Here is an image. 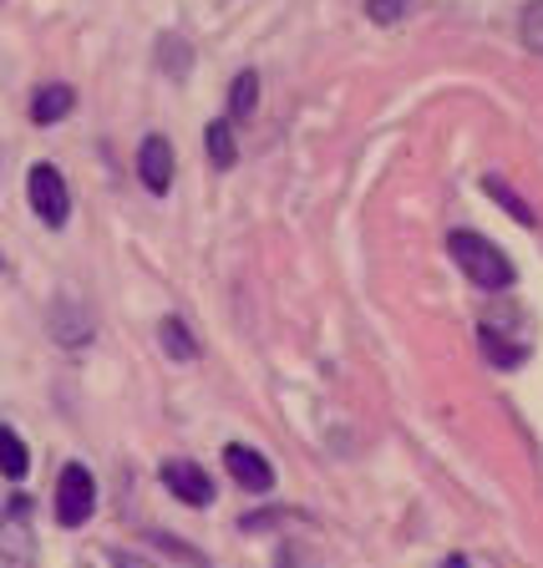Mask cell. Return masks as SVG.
<instances>
[{"label":"cell","mask_w":543,"mask_h":568,"mask_svg":"<svg viewBox=\"0 0 543 568\" xmlns=\"http://www.w3.org/2000/svg\"><path fill=\"white\" fill-rule=\"evenodd\" d=\"M447 254H452L457 269H462L483 294H503L508 285H514V264H508V254H503L493 239H483V233H472V229L447 233Z\"/></svg>","instance_id":"1"},{"label":"cell","mask_w":543,"mask_h":568,"mask_svg":"<svg viewBox=\"0 0 543 568\" xmlns=\"http://www.w3.org/2000/svg\"><path fill=\"white\" fill-rule=\"evenodd\" d=\"M97 512V482L82 462H67L57 478V523L61 528H82Z\"/></svg>","instance_id":"2"},{"label":"cell","mask_w":543,"mask_h":568,"mask_svg":"<svg viewBox=\"0 0 543 568\" xmlns=\"http://www.w3.org/2000/svg\"><path fill=\"white\" fill-rule=\"evenodd\" d=\"M0 558L11 568H36V528H31V497H11L0 512Z\"/></svg>","instance_id":"3"},{"label":"cell","mask_w":543,"mask_h":568,"mask_svg":"<svg viewBox=\"0 0 543 568\" xmlns=\"http://www.w3.org/2000/svg\"><path fill=\"white\" fill-rule=\"evenodd\" d=\"M26 198H31V208H36V219H41L46 229H61L67 214H72L67 183H61V173L51 168V162H36V168L26 173Z\"/></svg>","instance_id":"4"},{"label":"cell","mask_w":543,"mask_h":568,"mask_svg":"<svg viewBox=\"0 0 543 568\" xmlns=\"http://www.w3.org/2000/svg\"><path fill=\"white\" fill-rule=\"evenodd\" d=\"M162 487L178 497V503H189V508H208L214 503V482L198 462L189 457H173V462H162Z\"/></svg>","instance_id":"5"},{"label":"cell","mask_w":543,"mask_h":568,"mask_svg":"<svg viewBox=\"0 0 543 568\" xmlns=\"http://www.w3.org/2000/svg\"><path fill=\"white\" fill-rule=\"evenodd\" d=\"M224 467H229V478H234L244 493H269V487H275V467L265 462V452H254L244 442H229V447H224Z\"/></svg>","instance_id":"6"},{"label":"cell","mask_w":543,"mask_h":568,"mask_svg":"<svg viewBox=\"0 0 543 568\" xmlns=\"http://www.w3.org/2000/svg\"><path fill=\"white\" fill-rule=\"evenodd\" d=\"M137 178H143L147 193H168V189H173V143H168L162 132L143 137V147H137Z\"/></svg>","instance_id":"7"},{"label":"cell","mask_w":543,"mask_h":568,"mask_svg":"<svg viewBox=\"0 0 543 568\" xmlns=\"http://www.w3.org/2000/svg\"><path fill=\"white\" fill-rule=\"evenodd\" d=\"M508 330H503L498 321H483L478 325V340H483V355L498 371H514V365H523V355H529V340H503Z\"/></svg>","instance_id":"8"},{"label":"cell","mask_w":543,"mask_h":568,"mask_svg":"<svg viewBox=\"0 0 543 568\" xmlns=\"http://www.w3.org/2000/svg\"><path fill=\"white\" fill-rule=\"evenodd\" d=\"M72 107H76V92L67 87V82H46V87H36V97H31V122H36V128H51V122H61Z\"/></svg>","instance_id":"9"},{"label":"cell","mask_w":543,"mask_h":568,"mask_svg":"<svg viewBox=\"0 0 543 568\" xmlns=\"http://www.w3.org/2000/svg\"><path fill=\"white\" fill-rule=\"evenodd\" d=\"M483 193H487V198H493V204L503 208V214H508V219L529 223V229H533V223H539V214H533V208H529V198H518V193L508 189L503 178H483Z\"/></svg>","instance_id":"10"},{"label":"cell","mask_w":543,"mask_h":568,"mask_svg":"<svg viewBox=\"0 0 543 568\" xmlns=\"http://www.w3.org/2000/svg\"><path fill=\"white\" fill-rule=\"evenodd\" d=\"M158 340H162V350H168L173 361H193V355H198V340H193V330L178 321V315L158 321Z\"/></svg>","instance_id":"11"},{"label":"cell","mask_w":543,"mask_h":568,"mask_svg":"<svg viewBox=\"0 0 543 568\" xmlns=\"http://www.w3.org/2000/svg\"><path fill=\"white\" fill-rule=\"evenodd\" d=\"M204 143H208V162H214V168H234L239 147H234V128H229L224 117L204 128Z\"/></svg>","instance_id":"12"},{"label":"cell","mask_w":543,"mask_h":568,"mask_svg":"<svg viewBox=\"0 0 543 568\" xmlns=\"http://www.w3.org/2000/svg\"><path fill=\"white\" fill-rule=\"evenodd\" d=\"M0 472L11 482H21L31 472V452H26V442L15 437L11 426H0Z\"/></svg>","instance_id":"13"},{"label":"cell","mask_w":543,"mask_h":568,"mask_svg":"<svg viewBox=\"0 0 543 568\" xmlns=\"http://www.w3.org/2000/svg\"><path fill=\"white\" fill-rule=\"evenodd\" d=\"M51 336H57L61 346H87V340H92V321H87V315H67V300H61V305L51 310Z\"/></svg>","instance_id":"14"},{"label":"cell","mask_w":543,"mask_h":568,"mask_svg":"<svg viewBox=\"0 0 543 568\" xmlns=\"http://www.w3.org/2000/svg\"><path fill=\"white\" fill-rule=\"evenodd\" d=\"M158 61H162V72L173 76V82H183V76H189V61H193L189 41H183V36H162V41H158Z\"/></svg>","instance_id":"15"},{"label":"cell","mask_w":543,"mask_h":568,"mask_svg":"<svg viewBox=\"0 0 543 568\" xmlns=\"http://www.w3.org/2000/svg\"><path fill=\"white\" fill-rule=\"evenodd\" d=\"M254 102H260V76H254V72H239L234 82H229V112L244 122V117L254 112Z\"/></svg>","instance_id":"16"},{"label":"cell","mask_w":543,"mask_h":568,"mask_svg":"<svg viewBox=\"0 0 543 568\" xmlns=\"http://www.w3.org/2000/svg\"><path fill=\"white\" fill-rule=\"evenodd\" d=\"M523 46L543 57V0H529V5H523Z\"/></svg>","instance_id":"17"},{"label":"cell","mask_w":543,"mask_h":568,"mask_svg":"<svg viewBox=\"0 0 543 568\" xmlns=\"http://www.w3.org/2000/svg\"><path fill=\"white\" fill-rule=\"evenodd\" d=\"M407 11H411V0H366V15L376 26H397Z\"/></svg>","instance_id":"18"},{"label":"cell","mask_w":543,"mask_h":568,"mask_svg":"<svg viewBox=\"0 0 543 568\" xmlns=\"http://www.w3.org/2000/svg\"><path fill=\"white\" fill-rule=\"evenodd\" d=\"M112 568H153V564H143V558H133V554H112Z\"/></svg>","instance_id":"19"},{"label":"cell","mask_w":543,"mask_h":568,"mask_svg":"<svg viewBox=\"0 0 543 568\" xmlns=\"http://www.w3.org/2000/svg\"><path fill=\"white\" fill-rule=\"evenodd\" d=\"M442 568H468V558H462V554H452V558H447V564H442Z\"/></svg>","instance_id":"20"}]
</instances>
